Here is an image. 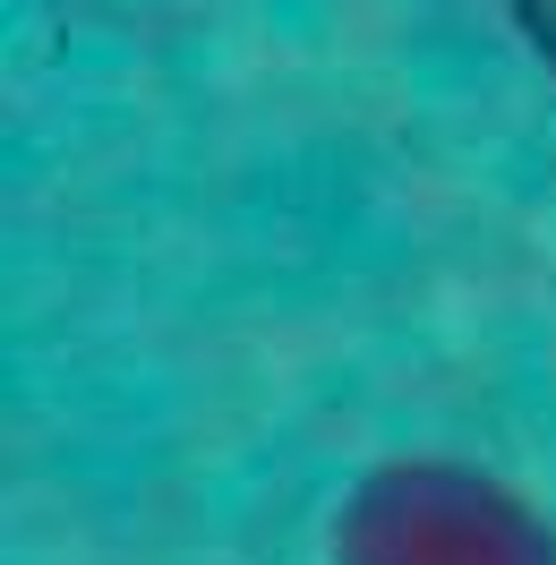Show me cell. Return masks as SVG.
I'll use <instances>...</instances> for the list:
<instances>
[{"label": "cell", "mask_w": 556, "mask_h": 565, "mask_svg": "<svg viewBox=\"0 0 556 565\" xmlns=\"http://www.w3.org/2000/svg\"><path fill=\"white\" fill-rule=\"evenodd\" d=\"M505 18H514V35H522V52L548 70V86H556V0H505Z\"/></svg>", "instance_id": "obj_2"}, {"label": "cell", "mask_w": 556, "mask_h": 565, "mask_svg": "<svg viewBox=\"0 0 556 565\" xmlns=\"http://www.w3.org/2000/svg\"><path fill=\"white\" fill-rule=\"evenodd\" d=\"M325 565H556V514L471 455H385L334 497Z\"/></svg>", "instance_id": "obj_1"}]
</instances>
